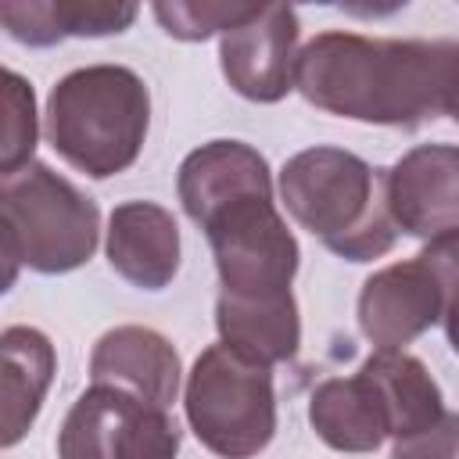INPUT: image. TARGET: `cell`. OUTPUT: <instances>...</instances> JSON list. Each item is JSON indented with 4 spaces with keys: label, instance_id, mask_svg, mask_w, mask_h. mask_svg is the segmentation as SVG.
Instances as JSON below:
<instances>
[{
    "label": "cell",
    "instance_id": "1",
    "mask_svg": "<svg viewBox=\"0 0 459 459\" xmlns=\"http://www.w3.org/2000/svg\"><path fill=\"white\" fill-rule=\"evenodd\" d=\"M459 68L448 39H369L359 32H319L298 50L294 90L319 111L416 129L445 115Z\"/></svg>",
    "mask_w": 459,
    "mask_h": 459
},
{
    "label": "cell",
    "instance_id": "2",
    "mask_svg": "<svg viewBox=\"0 0 459 459\" xmlns=\"http://www.w3.org/2000/svg\"><path fill=\"white\" fill-rule=\"evenodd\" d=\"M280 201L301 230L348 262H373L398 240L387 204V169H373L351 151H298L280 169Z\"/></svg>",
    "mask_w": 459,
    "mask_h": 459
},
{
    "label": "cell",
    "instance_id": "3",
    "mask_svg": "<svg viewBox=\"0 0 459 459\" xmlns=\"http://www.w3.org/2000/svg\"><path fill=\"white\" fill-rule=\"evenodd\" d=\"M151 129L147 82L126 65H86L61 75L47 97L50 147L90 179L126 172Z\"/></svg>",
    "mask_w": 459,
    "mask_h": 459
},
{
    "label": "cell",
    "instance_id": "4",
    "mask_svg": "<svg viewBox=\"0 0 459 459\" xmlns=\"http://www.w3.org/2000/svg\"><path fill=\"white\" fill-rule=\"evenodd\" d=\"M0 237L7 290L18 265L57 276L90 262L100 240V208L50 165L32 161L0 179Z\"/></svg>",
    "mask_w": 459,
    "mask_h": 459
},
{
    "label": "cell",
    "instance_id": "5",
    "mask_svg": "<svg viewBox=\"0 0 459 459\" xmlns=\"http://www.w3.org/2000/svg\"><path fill=\"white\" fill-rule=\"evenodd\" d=\"M183 409L190 430L208 452L219 459H251L265 452L276 434L273 366L219 341L194 359Z\"/></svg>",
    "mask_w": 459,
    "mask_h": 459
},
{
    "label": "cell",
    "instance_id": "6",
    "mask_svg": "<svg viewBox=\"0 0 459 459\" xmlns=\"http://www.w3.org/2000/svg\"><path fill=\"white\" fill-rule=\"evenodd\" d=\"M201 230L212 244L222 294L265 298L290 290L301 251L273 194H247L215 212Z\"/></svg>",
    "mask_w": 459,
    "mask_h": 459
},
{
    "label": "cell",
    "instance_id": "7",
    "mask_svg": "<svg viewBox=\"0 0 459 459\" xmlns=\"http://www.w3.org/2000/svg\"><path fill=\"white\" fill-rule=\"evenodd\" d=\"M179 427L161 405L93 384L68 409L57 459H176Z\"/></svg>",
    "mask_w": 459,
    "mask_h": 459
},
{
    "label": "cell",
    "instance_id": "8",
    "mask_svg": "<svg viewBox=\"0 0 459 459\" xmlns=\"http://www.w3.org/2000/svg\"><path fill=\"white\" fill-rule=\"evenodd\" d=\"M301 22L290 4H258L240 25L222 32L219 65L226 82L255 100L276 104L294 90Z\"/></svg>",
    "mask_w": 459,
    "mask_h": 459
},
{
    "label": "cell",
    "instance_id": "9",
    "mask_svg": "<svg viewBox=\"0 0 459 459\" xmlns=\"http://www.w3.org/2000/svg\"><path fill=\"white\" fill-rule=\"evenodd\" d=\"M387 204L409 237H445L459 230V147L420 143L387 169Z\"/></svg>",
    "mask_w": 459,
    "mask_h": 459
},
{
    "label": "cell",
    "instance_id": "10",
    "mask_svg": "<svg viewBox=\"0 0 459 459\" xmlns=\"http://www.w3.org/2000/svg\"><path fill=\"white\" fill-rule=\"evenodd\" d=\"M441 323V294L420 258L377 269L359 290V330L377 351H405Z\"/></svg>",
    "mask_w": 459,
    "mask_h": 459
},
{
    "label": "cell",
    "instance_id": "11",
    "mask_svg": "<svg viewBox=\"0 0 459 459\" xmlns=\"http://www.w3.org/2000/svg\"><path fill=\"white\" fill-rule=\"evenodd\" d=\"M179 351L151 326H115L100 333L90 355V380L118 387L147 405L169 409L179 394Z\"/></svg>",
    "mask_w": 459,
    "mask_h": 459
},
{
    "label": "cell",
    "instance_id": "12",
    "mask_svg": "<svg viewBox=\"0 0 459 459\" xmlns=\"http://www.w3.org/2000/svg\"><path fill=\"white\" fill-rule=\"evenodd\" d=\"M176 190H179L183 212L197 226H204L215 212H222L226 204L247 194H273V172H269V161L251 143L212 140L183 158Z\"/></svg>",
    "mask_w": 459,
    "mask_h": 459
},
{
    "label": "cell",
    "instance_id": "13",
    "mask_svg": "<svg viewBox=\"0 0 459 459\" xmlns=\"http://www.w3.org/2000/svg\"><path fill=\"white\" fill-rule=\"evenodd\" d=\"M104 251L126 283L161 290L179 273V226L154 201H126L108 215Z\"/></svg>",
    "mask_w": 459,
    "mask_h": 459
},
{
    "label": "cell",
    "instance_id": "14",
    "mask_svg": "<svg viewBox=\"0 0 459 459\" xmlns=\"http://www.w3.org/2000/svg\"><path fill=\"white\" fill-rule=\"evenodd\" d=\"M57 369L54 344L36 326H7L0 333V445L14 448L36 423Z\"/></svg>",
    "mask_w": 459,
    "mask_h": 459
},
{
    "label": "cell",
    "instance_id": "15",
    "mask_svg": "<svg viewBox=\"0 0 459 459\" xmlns=\"http://www.w3.org/2000/svg\"><path fill=\"white\" fill-rule=\"evenodd\" d=\"M215 326L222 344H230L233 351L262 366L294 359L301 344V316H298L294 290L265 294V298H237L219 290Z\"/></svg>",
    "mask_w": 459,
    "mask_h": 459
},
{
    "label": "cell",
    "instance_id": "16",
    "mask_svg": "<svg viewBox=\"0 0 459 459\" xmlns=\"http://www.w3.org/2000/svg\"><path fill=\"white\" fill-rule=\"evenodd\" d=\"M136 4L118 0H7L0 4V22L11 39L29 47H50L68 36H111L136 22Z\"/></svg>",
    "mask_w": 459,
    "mask_h": 459
},
{
    "label": "cell",
    "instance_id": "17",
    "mask_svg": "<svg viewBox=\"0 0 459 459\" xmlns=\"http://www.w3.org/2000/svg\"><path fill=\"white\" fill-rule=\"evenodd\" d=\"M359 377L377 394L384 420H387V434L394 441L416 430H427L430 423L445 416V398H441L437 380L409 351H373L359 366Z\"/></svg>",
    "mask_w": 459,
    "mask_h": 459
},
{
    "label": "cell",
    "instance_id": "18",
    "mask_svg": "<svg viewBox=\"0 0 459 459\" xmlns=\"http://www.w3.org/2000/svg\"><path fill=\"white\" fill-rule=\"evenodd\" d=\"M308 423L319 441L337 452H377L391 437L384 409L359 373L323 380L312 391Z\"/></svg>",
    "mask_w": 459,
    "mask_h": 459
},
{
    "label": "cell",
    "instance_id": "19",
    "mask_svg": "<svg viewBox=\"0 0 459 459\" xmlns=\"http://www.w3.org/2000/svg\"><path fill=\"white\" fill-rule=\"evenodd\" d=\"M4 143H0V179L22 172L32 165V151L39 140V118H36V93L32 86L7 68L4 72Z\"/></svg>",
    "mask_w": 459,
    "mask_h": 459
},
{
    "label": "cell",
    "instance_id": "20",
    "mask_svg": "<svg viewBox=\"0 0 459 459\" xmlns=\"http://www.w3.org/2000/svg\"><path fill=\"white\" fill-rule=\"evenodd\" d=\"M258 4H154V18L176 39H208L240 25Z\"/></svg>",
    "mask_w": 459,
    "mask_h": 459
},
{
    "label": "cell",
    "instance_id": "21",
    "mask_svg": "<svg viewBox=\"0 0 459 459\" xmlns=\"http://www.w3.org/2000/svg\"><path fill=\"white\" fill-rule=\"evenodd\" d=\"M416 258L427 265V273L437 283V294H441V323H445V333L452 341V337H459V230L427 240V247Z\"/></svg>",
    "mask_w": 459,
    "mask_h": 459
},
{
    "label": "cell",
    "instance_id": "22",
    "mask_svg": "<svg viewBox=\"0 0 459 459\" xmlns=\"http://www.w3.org/2000/svg\"><path fill=\"white\" fill-rule=\"evenodd\" d=\"M391 459H459V412L445 409V416L427 430L398 437Z\"/></svg>",
    "mask_w": 459,
    "mask_h": 459
},
{
    "label": "cell",
    "instance_id": "23",
    "mask_svg": "<svg viewBox=\"0 0 459 459\" xmlns=\"http://www.w3.org/2000/svg\"><path fill=\"white\" fill-rule=\"evenodd\" d=\"M445 115L452 122H459V68H455V79H452V90H448V104H445Z\"/></svg>",
    "mask_w": 459,
    "mask_h": 459
}]
</instances>
